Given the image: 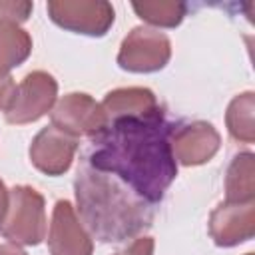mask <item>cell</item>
I'll list each match as a JSON object with an SVG mask.
<instances>
[{"label": "cell", "mask_w": 255, "mask_h": 255, "mask_svg": "<svg viewBox=\"0 0 255 255\" xmlns=\"http://www.w3.org/2000/svg\"><path fill=\"white\" fill-rule=\"evenodd\" d=\"M151 249H153V241H151L149 237H141V239H137V241L129 247V251L126 249V251L116 253V255H149Z\"/></svg>", "instance_id": "11"}, {"label": "cell", "mask_w": 255, "mask_h": 255, "mask_svg": "<svg viewBox=\"0 0 255 255\" xmlns=\"http://www.w3.org/2000/svg\"><path fill=\"white\" fill-rule=\"evenodd\" d=\"M133 10L139 14V18L151 22V24H159V26H177L185 14V4L179 2H133Z\"/></svg>", "instance_id": "10"}, {"label": "cell", "mask_w": 255, "mask_h": 255, "mask_svg": "<svg viewBox=\"0 0 255 255\" xmlns=\"http://www.w3.org/2000/svg\"><path fill=\"white\" fill-rule=\"evenodd\" d=\"M52 255H92V243L74 217L68 201H58L50 233Z\"/></svg>", "instance_id": "7"}, {"label": "cell", "mask_w": 255, "mask_h": 255, "mask_svg": "<svg viewBox=\"0 0 255 255\" xmlns=\"http://www.w3.org/2000/svg\"><path fill=\"white\" fill-rule=\"evenodd\" d=\"M0 255H26V253L14 245H0Z\"/></svg>", "instance_id": "13"}, {"label": "cell", "mask_w": 255, "mask_h": 255, "mask_svg": "<svg viewBox=\"0 0 255 255\" xmlns=\"http://www.w3.org/2000/svg\"><path fill=\"white\" fill-rule=\"evenodd\" d=\"M12 203H14L12 215L4 225H0L2 235L10 241L24 243V245L40 243L44 239L42 195L28 185H18L12 189Z\"/></svg>", "instance_id": "3"}, {"label": "cell", "mask_w": 255, "mask_h": 255, "mask_svg": "<svg viewBox=\"0 0 255 255\" xmlns=\"http://www.w3.org/2000/svg\"><path fill=\"white\" fill-rule=\"evenodd\" d=\"M181 131L193 139V145H183V147H175L179 159L185 165H193V163H203L207 161L219 147V135L215 133V129L209 124L203 122H195L189 126H183Z\"/></svg>", "instance_id": "9"}, {"label": "cell", "mask_w": 255, "mask_h": 255, "mask_svg": "<svg viewBox=\"0 0 255 255\" xmlns=\"http://www.w3.org/2000/svg\"><path fill=\"white\" fill-rule=\"evenodd\" d=\"M169 58V40L149 28H135L122 44L118 62L124 70L153 72L165 66Z\"/></svg>", "instance_id": "5"}, {"label": "cell", "mask_w": 255, "mask_h": 255, "mask_svg": "<svg viewBox=\"0 0 255 255\" xmlns=\"http://www.w3.org/2000/svg\"><path fill=\"white\" fill-rule=\"evenodd\" d=\"M104 116V126L90 135L82 163L120 179L149 205L161 201L177 175L171 145L175 126L159 106Z\"/></svg>", "instance_id": "1"}, {"label": "cell", "mask_w": 255, "mask_h": 255, "mask_svg": "<svg viewBox=\"0 0 255 255\" xmlns=\"http://www.w3.org/2000/svg\"><path fill=\"white\" fill-rule=\"evenodd\" d=\"M76 147L78 143L74 137L58 129L56 126H50L36 135L30 147V155H32V161L42 171L50 175H58L70 167Z\"/></svg>", "instance_id": "6"}, {"label": "cell", "mask_w": 255, "mask_h": 255, "mask_svg": "<svg viewBox=\"0 0 255 255\" xmlns=\"http://www.w3.org/2000/svg\"><path fill=\"white\" fill-rule=\"evenodd\" d=\"M76 199L84 223L100 241H124L151 225V205L120 179L82 163Z\"/></svg>", "instance_id": "2"}, {"label": "cell", "mask_w": 255, "mask_h": 255, "mask_svg": "<svg viewBox=\"0 0 255 255\" xmlns=\"http://www.w3.org/2000/svg\"><path fill=\"white\" fill-rule=\"evenodd\" d=\"M6 207H8V193H6L4 183L0 181V225H2V217L6 213Z\"/></svg>", "instance_id": "12"}, {"label": "cell", "mask_w": 255, "mask_h": 255, "mask_svg": "<svg viewBox=\"0 0 255 255\" xmlns=\"http://www.w3.org/2000/svg\"><path fill=\"white\" fill-rule=\"evenodd\" d=\"M56 98V82L46 72H32L16 86L14 98L6 108V120L10 124L34 122L44 116Z\"/></svg>", "instance_id": "4"}, {"label": "cell", "mask_w": 255, "mask_h": 255, "mask_svg": "<svg viewBox=\"0 0 255 255\" xmlns=\"http://www.w3.org/2000/svg\"><path fill=\"white\" fill-rule=\"evenodd\" d=\"M84 8H86V2H78V10L82 12V16H80L74 10L72 2H50L48 4V10H50L52 20L56 24L70 28V30H76V32H82V34H90V36L106 34L110 24L114 22V8H110L104 14H98L96 18L84 14Z\"/></svg>", "instance_id": "8"}]
</instances>
